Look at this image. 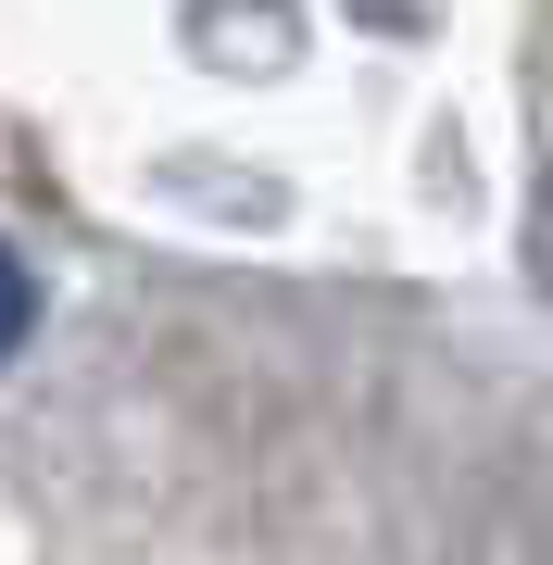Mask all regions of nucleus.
Returning a JSON list of instances; mask_svg holds the SVG:
<instances>
[{
    "label": "nucleus",
    "instance_id": "1",
    "mask_svg": "<svg viewBox=\"0 0 553 565\" xmlns=\"http://www.w3.org/2000/svg\"><path fill=\"white\" fill-rule=\"evenodd\" d=\"M25 327H39V277H25V252L0 239V364L25 352Z\"/></svg>",
    "mask_w": 553,
    "mask_h": 565
}]
</instances>
